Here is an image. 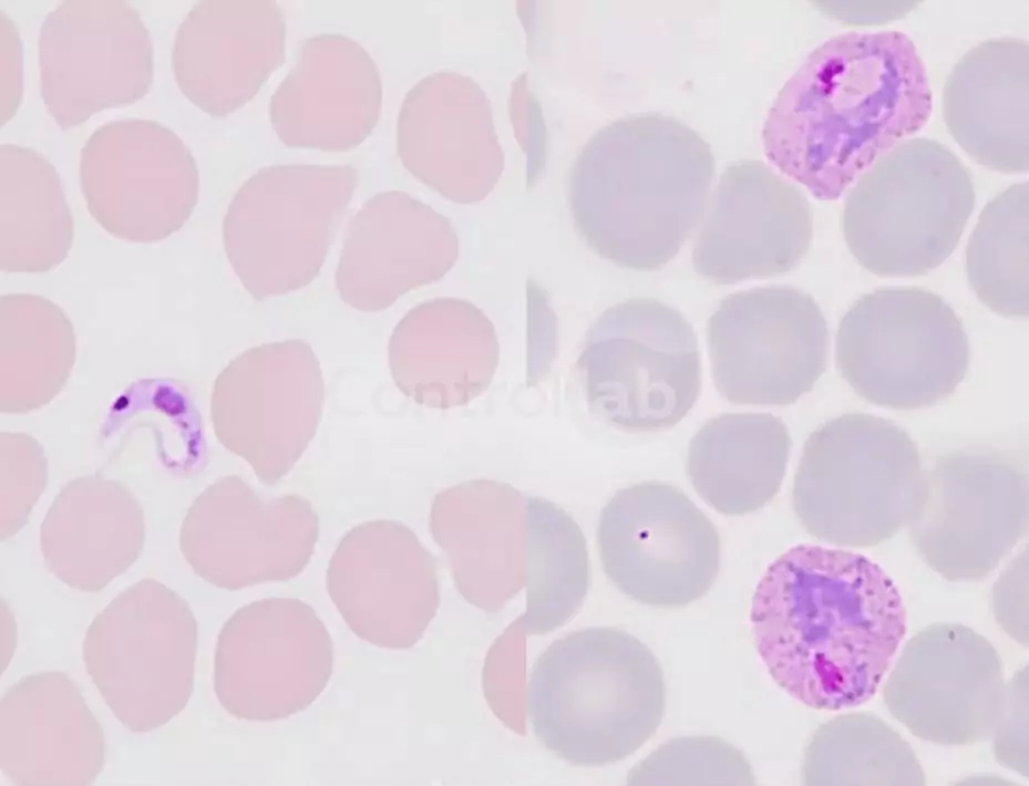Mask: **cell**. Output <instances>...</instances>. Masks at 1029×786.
<instances>
[{"mask_svg": "<svg viewBox=\"0 0 1029 786\" xmlns=\"http://www.w3.org/2000/svg\"><path fill=\"white\" fill-rule=\"evenodd\" d=\"M750 623L775 684L809 707L837 711L874 696L905 637L906 612L867 557L802 544L766 568Z\"/></svg>", "mask_w": 1029, "mask_h": 786, "instance_id": "6da1fadb", "label": "cell"}, {"mask_svg": "<svg viewBox=\"0 0 1029 786\" xmlns=\"http://www.w3.org/2000/svg\"><path fill=\"white\" fill-rule=\"evenodd\" d=\"M933 110L924 61L901 31L847 32L815 48L775 96L764 154L820 200H836Z\"/></svg>", "mask_w": 1029, "mask_h": 786, "instance_id": "7a4b0ae2", "label": "cell"}, {"mask_svg": "<svg viewBox=\"0 0 1029 786\" xmlns=\"http://www.w3.org/2000/svg\"><path fill=\"white\" fill-rule=\"evenodd\" d=\"M716 164L682 121L642 113L598 130L572 163L566 188L574 228L617 267L666 266L703 217Z\"/></svg>", "mask_w": 1029, "mask_h": 786, "instance_id": "3957f363", "label": "cell"}, {"mask_svg": "<svg viewBox=\"0 0 1029 786\" xmlns=\"http://www.w3.org/2000/svg\"><path fill=\"white\" fill-rule=\"evenodd\" d=\"M535 738L573 766H603L634 754L665 713L663 672L650 649L613 627L573 631L533 665L526 693Z\"/></svg>", "mask_w": 1029, "mask_h": 786, "instance_id": "277c9868", "label": "cell"}, {"mask_svg": "<svg viewBox=\"0 0 1029 786\" xmlns=\"http://www.w3.org/2000/svg\"><path fill=\"white\" fill-rule=\"evenodd\" d=\"M923 475L918 447L902 427L872 414H842L804 442L793 480V510L819 540L876 546L907 524Z\"/></svg>", "mask_w": 1029, "mask_h": 786, "instance_id": "5b68a950", "label": "cell"}, {"mask_svg": "<svg viewBox=\"0 0 1029 786\" xmlns=\"http://www.w3.org/2000/svg\"><path fill=\"white\" fill-rule=\"evenodd\" d=\"M968 168L946 145L906 141L883 155L848 193L842 214L845 242L878 277H916L955 250L974 210Z\"/></svg>", "mask_w": 1029, "mask_h": 786, "instance_id": "8992f818", "label": "cell"}, {"mask_svg": "<svg viewBox=\"0 0 1029 786\" xmlns=\"http://www.w3.org/2000/svg\"><path fill=\"white\" fill-rule=\"evenodd\" d=\"M576 370L590 413L628 433L673 427L701 390L691 323L654 298L606 309L587 330Z\"/></svg>", "mask_w": 1029, "mask_h": 786, "instance_id": "52a82bcc", "label": "cell"}, {"mask_svg": "<svg viewBox=\"0 0 1029 786\" xmlns=\"http://www.w3.org/2000/svg\"><path fill=\"white\" fill-rule=\"evenodd\" d=\"M970 359L961 321L938 294L918 287L860 297L838 323L836 365L865 401L894 410L950 396Z\"/></svg>", "mask_w": 1029, "mask_h": 786, "instance_id": "ba28073f", "label": "cell"}, {"mask_svg": "<svg viewBox=\"0 0 1029 786\" xmlns=\"http://www.w3.org/2000/svg\"><path fill=\"white\" fill-rule=\"evenodd\" d=\"M197 621L185 599L145 578L121 591L86 629L85 670L131 732L154 731L178 715L194 689Z\"/></svg>", "mask_w": 1029, "mask_h": 786, "instance_id": "9c48e42d", "label": "cell"}, {"mask_svg": "<svg viewBox=\"0 0 1029 786\" xmlns=\"http://www.w3.org/2000/svg\"><path fill=\"white\" fill-rule=\"evenodd\" d=\"M922 559L950 581L989 576L1028 528V476L996 451H956L923 475L907 521Z\"/></svg>", "mask_w": 1029, "mask_h": 786, "instance_id": "30bf717a", "label": "cell"}, {"mask_svg": "<svg viewBox=\"0 0 1029 786\" xmlns=\"http://www.w3.org/2000/svg\"><path fill=\"white\" fill-rule=\"evenodd\" d=\"M706 340L714 386L731 404L789 405L812 391L829 358V330L812 296L765 286L723 298Z\"/></svg>", "mask_w": 1029, "mask_h": 786, "instance_id": "8fae6325", "label": "cell"}, {"mask_svg": "<svg viewBox=\"0 0 1029 786\" xmlns=\"http://www.w3.org/2000/svg\"><path fill=\"white\" fill-rule=\"evenodd\" d=\"M596 540L606 577L646 606L692 603L719 573L714 524L669 483L649 480L617 490L600 510Z\"/></svg>", "mask_w": 1029, "mask_h": 786, "instance_id": "7c38bea8", "label": "cell"}, {"mask_svg": "<svg viewBox=\"0 0 1029 786\" xmlns=\"http://www.w3.org/2000/svg\"><path fill=\"white\" fill-rule=\"evenodd\" d=\"M333 645L307 603L269 598L245 604L220 629L214 654V691L234 717L249 722L288 718L325 691Z\"/></svg>", "mask_w": 1029, "mask_h": 786, "instance_id": "4fadbf2b", "label": "cell"}, {"mask_svg": "<svg viewBox=\"0 0 1029 786\" xmlns=\"http://www.w3.org/2000/svg\"><path fill=\"white\" fill-rule=\"evenodd\" d=\"M43 103L55 123L75 127L150 91L153 43L123 0H66L50 11L38 40Z\"/></svg>", "mask_w": 1029, "mask_h": 786, "instance_id": "5bb4252c", "label": "cell"}, {"mask_svg": "<svg viewBox=\"0 0 1029 786\" xmlns=\"http://www.w3.org/2000/svg\"><path fill=\"white\" fill-rule=\"evenodd\" d=\"M88 209L112 236L157 242L181 229L197 203L199 178L187 145L158 122L125 118L96 128L80 158Z\"/></svg>", "mask_w": 1029, "mask_h": 786, "instance_id": "9a60e30c", "label": "cell"}, {"mask_svg": "<svg viewBox=\"0 0 1029 786\" xmlns=\"http://www.w3.org/2000/svg\"><path fill=\"white\" fill-rule=\"evenodd\" d=\"M1006 696L994 645L960 623H934L906 643L883 687L891 714L920 740L971 745L995 733Z\"/></svg>", "mask_w": 1029, "mask_h": 786, "instance_id": "2e32d148", "label": "cell"}, {"mask_svg": "<svg viewBox=\"0 0 1029 786\" xmlns=\"http://www.w3.org/2000/svg\"><path fill=\"white\" fill-rule=\"evenodd\" d=\"M813 238L805 194L757 159L722 172L692 249L696 272L714 285L774 277L794 269Z\"/></svg>", "mask_w": 1029, "mask_h": 786, "instance_id": "e0dca14e", "label": "cell"}, {"mask_svg": "<svg viewBox=\"0 0 1029 786\" xmlns=\"http://www.w3.org/2000/svg\"><path fill=\"white\" fill-rule=\"evenodd\" d=\"M327 588L350 630L384 649L414 645L440 602L435 559L410 529L390 521L363 525L341 540Z\"/></svg>", "mask_w": 1029, "mask_h": 786, "instance_id": "ac0fdd59", "label": "cell"}, {"mask_svg": "<svg viewBox=\"0 0 1029 786\" xmlns=\"http://www.w3.org/2000/svg\"><path fill=\"white\" fill-rule=\"evenodd\" d=\"M397 149L415 178L459 204L484 199L504 169L490 100L456 72L432 73L407 93Z\"/></svg>", "mask_w": 1029, "mask_h": 786, "instance_id": "d6986e66", "label": "cell"}, {"mask_svg": "<svg viewBox=\"0 0 1029 786\" xmlns=\"http://www.w3.org/2000/svg\"><path fill=\"white\" fill-rule=\"evenodd\" d=\"M286 22L271 0H205L179 24L172 68L183 94L212 116L234 113L282 63Z\"/></svg>", "mask_w": 1029, "mask_h": 786, "instance_id": "ffe728a7", "label": "cell"}, {"mask_svg": "<svg viewBox=\"0 0 1029 786\" xmlns=\"http://www.w3.org/2000/svg\"><path fill=\"white\" fill-rule=\"evenodd\" d=\"M382 82L370 54L336 33L307 38L269 103L270 123L287 146L346 152L378 123Z\"/></svg>", "mask_w": 1029, "mask_h": 786, "instance_id": "44dd1931", "label": "cell"}, {"mask_svg": "<svg viewBox=\"0 0 1029 786\" xmlns=\"http://www.w3.org/2000/svg\"><path fill=\"white\" fill-rule=\"evenodd\" d=\"M105 763L103 728L62 671L21 678L0 703V767L20 786H84Z\"/></svg>", "mask_w": 1029, "mask_h": 786, "instance_id": "7402d4cb", "label": "cell"}, {"mask_svg": "<svg viewBox=\"0 0 1029 786\" xmlns=\"http://www.w3.org/2000/svg\"><path fill=\"white\" fill-rule=\"evenodd\" d=\"M261 515L260 501L240 478L217 480L184 517V559L200 578L228 590L297 576L312 555L315 525L267 524Z\"/></svg>", "mask_w": 1029, "mask_h": 786, "instance_id": "603a6c76", "label": "cell"}, {"mask_svg": "<svg viewBox=\"0 0 1029 786\" xmlns=\"http://www.w3.org/2000/svg\"><path fill=\"white\" fill-rule=\"evenodd\" d=\"M357 183L349 165H274L234 197L224 220L231 263L244 269L267 254L316 255L328 244Z\"/></svg>", "mask_w": 1029, "mask_h": 786, "instance_id": "cb8c5ba5", "label": "cell"}, {"mask_svg": "<svg viewBox=\"0 0 1029 786\" xmlns=\"http://www.w3.org/2000/svg\"><path fill=\"white\" fill-rule=\"evenodd\" d=\"M430 530L470 603L495 612L526 578V499L512 485L472 479L436 495Z\"/></svg>", "mask_w": 1029, "mask_h": 786, "instance_id": "d4e9b609", "label": "cell"}, {"mask_svg": "<svg viewBox=\"0 0 1029 786\" xmlns=\"http://www.w3.org/2000/svg\"><path fill=\"white\" fill-rule=\"evenodd\" d=\"M1029 44L1020 38L980 42L953 66L944 87L948 132L977 164L1027 173Z\"/></svg>", "mask_w": 1029, "mask_h": 786, "instance_id": "484cf974", "label": "cell"}, {"mask_svg": "<svg viewBox=\"0 0 1029 786\" xmlns=\"http://www.w3.org/2000/svg\"><path fill=\"white\" fill-rule=\"evenodd\" d=\"M145 540L144 511L122 483L102 475L68 482L40 528V549L52 575L72 589L96 592L125 572Z\"/></svg>", "mask_w": 1029, "mask_h": 786, "instance_id": "4316f807", "label": "cell"}, {"mask_svg": "<svg viewBox=\"0 0 1029 786\" xmlns=\"http://www.w3.org/2000/svg\"><path fill=\"white\" fill-rule=\"evenodd\" d=\"M397 376L407 394L439 408L470 403L488 386L498 364L497 335L473 303L439 299L404 321Z\"/></svg>", "mask_w": 1029, "mask_h": 786, "instance_id": "83f0119b", "label": "cell"}, {"mask_svg": "<svg viewBox=\"0 0 1029 786\" xmlns=\"http://www.w3.org/2000/svg\"><path fill=\"white\" fill-rule=\"evenodd\" d=\"M792 439L770 413H727L708 420L690 439L686 473L706 504L727 516L768 505L779 493Z\"/></svg>", "mask_w": 1029, "mask_h": 786, "instance_id": "f1b7e54d", "label": "cell"}, {"mask_svg": "<svg viewBox=\"0 0 1029 786\" xmlns=\"http://www.w3.org/2000/svg\"><path fill=\"white\" fill-rule=\"evenodd\" d=\"M0 267L39 273L58 267L73 245L74 221L54 166L39 152L0 147Z\"/></svg>", "mask_w": 1029, "mask_h": 786, "instance_id": "f546056e", "label": "cell"}, {"mask_svg": "<svg viewBox=\"0 0 1029 786\" xmlns=\"http://www.w3.org/2000/svg\"><path fill=\"white\" fill-rule=\"evenodd\" d=\"M0 329L1 412L40 410L71 376L76 355L73 324L49 299L11 293L0 300Z\"/></svg>", "mask_w": 1029, "mask_h": 786, "instance_id": "4dcf8cb0", "label": "cell"}, {"mask_svg": "<svg viewBox=\"0 0 1029 786\" xmlns=\"http://www.w3.org/2000/svg\"><path fill=\"white\" fill-rule=\"evenodd\" d=\"M526 610L516 621L546 634L582 607L590 583L586 538L570 514L545 498H526Z\"/></svg>", "mask_w": 1029, "mask_h": 786, "instance_id": "1f68e13d", "label": "cell"}, {"mask_svg": "<svg viewBox=\"0 0 1029 786\" xmlns=\"http://www.w3.org/2000/svg\"><path fill=\"white\" fill-rule=\"evenodd\" d=\"M804 785H924V769L910 745L881 717L838 715L822 724L807 744Z\"/></svg>", "mask_w": 1029, "mask_h": 786, "instance_id": "d6a6232c", "label": "cell"}, {"mask_svg": "<svg viewBox=\"0 0 1029 786\" xmlns=\"http://www.w3.org/2000/svg\"><path fill=\"white\" fill-rule=\"evenodd\" d=\"M1028 183H1018L982 209L966 249L968 281L978 299L1007 318H1027Z\"/></svg>", "mask_w": 1029, "mask_h": 786, "instance_id": "836d02e7", "label": "cell"}, {"mask_svg": "<svg viewBox=\"0 0 1029 786\" xmlns=\"http://www.w3.org/2000/svg\"><path fill=\"white\" fill-rule=\"evenodd\" d=\"M632 785H753L752 767L742 752L712 736L666 742L630 772Z\"/></svg>", "mask_w": 1029, "mask_h": 786, "instance_id": "e575fe53", "label": "cell"}, {"mask_svg": "<svg viewBox=\"0 0 1029 786\" xmlns=\"http://www.w3.org/2000/svg\"><path fill=\"white\" fill-rule=\"evenodd\" d=\"M1 540L13 537L29 520L48 484V459L41 445L25 433L2 432Z\"/></svg>", "mask_w": 1029, "mask_h": 786, "instance_id": "d590c367", "label": "cell"}, {"mask_svg": "<svg viewBox=\"0 0 1029 786\" xmlns=\"http://www.w3.org/2000/svg\"><path fill=\"white\" fill-rule=\"evenodd\" d=\"M525 637L519 623L516 620L512 622L490 649L483 670L484 693L491 706L506 687L494 713L514 731L525 730L522 691L525 683Z\"/></svg>", "mask_w": 1029, "mask_h": 786, "instance_id": "8d00e7d4", "label": "cell"}, {"mask_svg": "<svg viewBox=\"0 0 1029 786\" xmlns=\"http://www.w3.org/2000/svg\"><path fill=\"white\" fill-rule=\"evenodd\" d=\"M1019 682L1006 689L1004 709L995 728V755L1004 766L1027 776V736H1021L1027 728H1020L1027 721V717L1021 720L1027 709L1021 712Z\"/></svg>", "mask_w": 1029, "mask_h": 786, "instance_id": "74e56055", "label": "cell"}, {"mask_svg": "<svg viewBox=\"0 0 1029 786\" xmlns=\"http://www.w3.org/2000/svg\"><path fill=\"white\" fill-rule=\"evenodd\" d=\"M19 33L14 23L1 13V123L10 120L22 93V64Z\"/></svg>", "mask_w": 1029, "mask_h": 786, "instance_id": "f35d334b", "label": "cell"}]
</instances>
